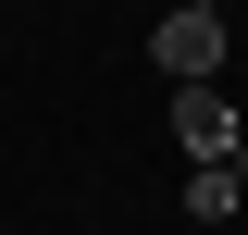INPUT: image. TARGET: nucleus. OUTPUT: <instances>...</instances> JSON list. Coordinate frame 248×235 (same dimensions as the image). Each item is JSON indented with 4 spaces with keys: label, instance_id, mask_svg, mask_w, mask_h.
<instances>
[{
    "label": "nucleus",
    "instance_id": "nucleus-4",
    "mask_svg": "<svg viewBox=\"0 0 248 235\" xmlns=\"http://www.w3.org/2000/svg\"><path fill=\"white\" fill-rule=\"evenodd\" d=\"M236 186H248V136H236Z\"/></svg>",
    "mask_w": 248,
    "mask_h": 235
},
{
    "label": "nucleus",
    "instance_id": "nucleus-1",
    "mask_svg": "<svg viewBox=\"0 0 248 235\" xmlns=\"http://www.w3.org/2000/svg\"><path fill=\"white\" fill-rule=\"evenodd\" d=\"M223 13H186V0H161V25H149V62H161V87H186V74H223Z\"/></svg>",
    "mask_w": 248,
    "mask_h": 235
},
{
    "label": "nucleus",
    "instance_id": "nucleus-3",
    "mask_svg": "<svg viewBox=\"0 0 248 235\" xmlns=\"http://www.w3.org/2000/svg\"><path fill=\"white\" fill-rule=\"evenodd\" d=\"M236 210H248L236 161H186V223H236Z\"/></svg>",
    "mask_w": 248,
    "mask_h": 235
},
{
    "label": "nucleus",
    "instance_id": "nucleus-5",
    "mask_svg": "<svg viewBox=\"0 0 248 235\" xmlns=\"http://www.w3.org/2000/svg\"><path fill=\"white\" fill-rule=\"evenodd\" d=\"M186 13H223V0H186Z\"/></svg>",
    "mask_w": 248,
    "mask_h": 235
},
{
    "label": "nucleus",
    "instance_id": "nucleus-2",
    "mask_svg": "<svg viewBox=\"0 0 248 235\" xmlns=\"http://www.w3.org/2000/svg\"><path fill=\"white\" fill-rule=\"evenodd\" d=\"M236 136L248 124H236V99H223V74H186L174 87V148L186 161H236Z\"/></svg>",
    "mask_w": 248,
    "mask_h": 235
}]
</instances>
